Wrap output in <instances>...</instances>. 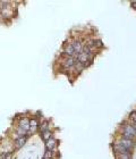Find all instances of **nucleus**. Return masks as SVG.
Here are the masks:
<instances>
[{
	"instance_id": "nucleus-6",
	"label": "nucleus",
	"mask_w": 136,
	"mask_h": 159,
	"mask_svg": "<svg viewBox=\"0 0 136 159\" xmlns=\"http://www.w3.org/2000/svg\"><path fill=\"white\" fill-rule=\"evenodd\" d=\"M29 138H30V135H29V134H27V135L17 138V139L15 140V148H16V149H20L22 147H24V146H25V143H26V141L29 140Z\"/></svg>"
},
{
	"instance_id": "nucleus-3",
	"label": "nucleus",
	"mask_w": 136,
	"mask_h": 159,
	"mask_svg": "<svg viewBox=\"0 0 136 159\" xmlns=\"http://www.w3.org/2000/svg\"><path fill=\"white\" fill-rule=\"evenodd\" d=\"M72 46H73L74 50H75V53H76V56L77 55H80L82 51H83V48L85 44H83V41H81V40L78 39H75L72 42Z\"/></svg>"
},
{
	"instance_id": "nucleus-7",
	"label": "nucleus",
	"mask_w": 136,
	"mask_h": 159,
	"mask_svg": "<svg viewBox=\"0 0 136 159\" xmlns=\"http://www.w3.org/2000/svg\"><path fill=\"white\" fill-rule=\"evenodd\" d=\"M18 127H22L23 129H25L26 132H29L31 129V124H30V120L27 118H23L20 120V124H18Z\"/></svg>"
},
{
	"instance_id": "nucleus-8",
	"label": "nucleus",
	"mask_w": 136,
	"mask_h": 159,
	"mask_svg": "<svg viewBox=\"0 0 136 159\" xmlns=\"http://www.w3.org/2000/svg\"><path fill=\"white\" fill-rule=\"evenodd\" d=\"M40 138L43 140L44 143H46L50 139H51V138H53V133L51 132L50 129H48V131H46V132L40 133Z\"/></svg>"
},
{
	"instance_id": "nucleus-12",
	"label": "nucleus",
	"mask_w": 136,
	"mask_h": 159,
	"mask_svg": "<svg viewBox=\"0 0 136 159\" xmlns=\"http://www.w3.org/2000/svg\"><path fill=\"white\" fill-rule=\"evenodd\" d=\"M129 119L133 124H136V110H132L129 113Z\"/></svg>"
},
{
	"instance_id": "nucleus-13",
	"label": "nucleus",
	"mask_w": 136,
	"mask_h": 159,
	"mask_svg": "<svg viewBox=\"0 0 136 159\" xmlns=\"http://www.w3.org/2000/svg\"><path fill=\"white\" fill-rule=\"evenodd\" d=\"M1 159H13V152H5L1 153Z\"/></svg>"
},
{
	"instance_id": "nucleus-14",
	"label": "nucleus",
	"mask_w": 136,
	"mask_h": 159,
	"mask_svg": "<svg viewBox=\"0 0 136 159\" xmlns=\"http://www.w3.org/2000/svg\"><path fill=\"white\" fill-rule=\"evenodd\" d=\"M116 159H132L130 155H119V156H116Z\"/></svg>"
},
{
	"instance_id": "nucleus-2",
	"label": "nucleus",
	"mask_w": 136,
	"mask_h": 159,
	"mask_svg": "<svg viewBox=\"0 0 136 159\" xmlns=\"http://www.w3.org/2000/svg\"><path fill=\"white\" fill-rule=\"evenodd\" d=\"M75 64H76V57H66L63 59L60 66L65 70H70V68H74Z\"/></svg>"
},
{
	"instance_id": "nucleus-4",
	"label": "nucleus",
	"mask_w": 136,
	"mask_h": 159,
	"mask_svg": "<svg viewBox=\"0 0 136 159\" xmlns=\"http://www.w3.org/2000/svg\"><path fill=\"white\" fill-rule=\"evenodd\" d=\"M63 56H65V58H66V57H75L76 56L75 50H74L72 43H68V44H66V46L64 47Z\"/></svg>"
},
{
	"instance_id": "nucleus-10",
	"label": "nucleus",
	"mask_w": 136,
	"mask_h": 159,
	"mask_svg": "<svg viewBox=\"0 0 136 159\" xmlns=\"http://www.w3.org/2000/svg\"><path fill=\"white\" fill-rule=\"evenodd\" d=\"M57 146V141L55 138H51V139L48 141V142L46 143V148H48V149H51L53 150L55 149V147Z\"/></svg>"
},
{
	"instance_id": "nucleus-5",
	"label": "nucleus",
	"mask_w": 136,
	"mask_h": 159,
	"mask_svg": "<svg viewBox=\"0 0 136 159\" xmlns=\"http://www.w3.org/2000/svg\"><path fill=\"white\" fill-rule=\"evenodd\" d=\"M119 142L123 144V147H125L126 149L130 150V151H132V150L134 149V147H135V140H127V139L120 138Z\"/></svg>"
},
{
	"instance_id": "nucleus-9",
	"label": "nucleus",
	"mask_w": 136,
	"mask_h": 159,
	"mask_svg": "<svg viewBox=\"0 0 136 159\" xmlns=\"http://www.w3.org/2000/svg\"><path fill=\"white\" fill-rule=\"evenodd\" d=\"M49 126H50L49 120H42V122L39 124V129H37V131H39V133L46 132V131L49 129Z\"/></svg>"
},
{
	"instance_id": "nucleus-11",
	"label": "nucleus",
	"mask_w": 136,
	"mask_h": 159,
	"mask_svg": "<svg viewBox=\"0 0 136 159\" xmlns=\"http://www.w3.org/2000/svg\"><path fill=\"white\" fill-rule=\"evenodd\" d=\"M52 158H53V150L46 148V150H44V155H43V159H52Z\"/></svg>"
},
{
	"instance_id": "nucleus-1",
	"label": "nucleus",
	"mask_w": 136,
	"mask_h": 159,
	"mask_svg": "<svg viewBox=\"0 0 136 159\" xmlns=\"http://www.w3.org/2000/svg\"><path fill=\"white\" fill-rule=\"evenodd\" d=\"M121 138L127 140H135L136 138V131L134 129L133 124L130 123H124L121 124Z\"/></svg>"
},
{
	"instance_id": "nucleus-15",
	"label": "nucleus",
	"mask_w": 136,
	"mask_h": 159,
	"mask_svg": "<svg viewBox=\"0 0 136 159\" xmlns=\"http://www.w3.org/2000/svg\"><path fill=\"white\" fill-rule=\"evenodd\" d=\"M96 48H103V43L101 40L96 39Z\"/></svg>"
}]
</instances>
